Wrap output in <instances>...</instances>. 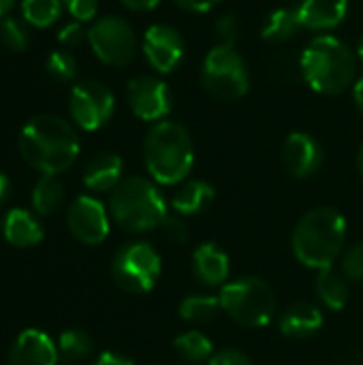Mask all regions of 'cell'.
I'll return each mask as SVG.
<instances>
[{"label": "cell", "instance_id": "obj_1", "mask_svg": "<svg viewBox=\"0 0 363 365\" xmlns=\"http://www.w3.org/2000/svg\"><path fill=\"white\" fill-rule=\"evenodd\" d=\"M19 152L24 160L43 175H58L75 163L79 139L66 120L53 113H43L21 128Z\"/></svg>", "mask_w": 363, "mask_h": 365}, {"label": "cell", "instance_id": "obj_2", "mask_svg": "<svg viewBox=\"0 0 363 365\" xmlns=\"http://www.w3.org/2000/svg\"><path fill=\"white\" fill-rule=\"evenodd\" d=\"M304 81L319 94L336 96L357 81V53L334 34L315 36L300 56Z\"/></svg>", "mask_w": 363, "mask_h": 365}, {"label": "cell", "instance_id": "obj_3", "mask_svg": "<svg viewBox=\"0 0 363 365\" xmlns=\"http://www.w3.org/2000/svg\"><path fill=\"white\" fill-rule=\"evenodd\" d=\"M347 220L334 207H317L304 214L293 231V252L310 269H332L342 252Z\"/></svg>", "mask_w": 363, "mask_h": 365}, {"label": "cell", "instance_id": "obj_4", "mask_svg": "<svg viewBox=\"0 0 363 365\" xmlns=\"http://www.w3.org/2000/svg\"><path fill=\"white\" fill-rule=\"evenodd\" d=\"M143 160L154 182L165 186L184 182L195 163V145L188 130L171 120L156 122L145 135Z\"/></svg>", "mask_w": 363, "mask_h": 365}, {"label": "cell", "instance_id": "obj_5", "mask_svg": "<svg viewBox=\"0 0 363 365\" xmlns=\"http://www.w3.org/2000/svg\"><path fill=\"white\" fill-rule=\"evenodd\" d=\"M113 220L133 233H145L163 225L167 203L154 182L145 178H126L111 190L109 201Z\"/></svg>", "mask_w": 363, "mask_h": 365}, {"label": "cell", "instance_id": "obj_6", "mask_svg": "<svg viewBox=\"0 0 363 365\" xmlns=\"http://www.w3.org/2000/svg\"><path fill=\"white\" fill-rule=\"evenodd\" d=\"M201 86L225 103L244 98L250 90V73L242 53L229 45L212 47L201 64Z\"/></svg>", "mask_w": 363, "mask_h": 365}, {"label": "cell", "instance_id": "obj_7", "mask_svg": "<svg viewBox=\"0 0 363 365\" xmlns=\"http://www.w3.org/2000/svg\"><path fill=\"white\" fill-rule=\"evenodd\" d=\"M223 310L244 327H265L276 312L272 289L259 278H240L220 291Z\"/></svg>", "mask_w": 363, "mask_h": 365}, {"label": "cell", "instance_id": "obj_8", "mask_svg": "<svg viewBox=\"0 0 363 365\" xmlns=\"http://www.w3.org/2000/svg\"><path fill=\"white\" fill-rule=\"evenodd\" d=\"M111 276L126 293H148L160 276V255L145 242L122 246L111 261Z\"/></svg>", "mask_w": 363, "mask_h": 365}, {"label": "cell", "instance_id": "obj_9", "mask_svg": "<svg viewBox=\"0 0 363 365\" xmlns=\"http://www.w3.org/2000/svg\"><path fill=\"white\" fill-rule=\"evenodd\" d=\"M88 43L94 56L109 66H126L137 53V34L133 26L118 15H105L88 30Z\"/></svg>", "mask_w": 363, "mask_h": 365}, {"label": "cell", "instance_id": "obj_10", "mask_svg": "<svg viewBox=\"0 0 363 365\" xmlns=\"http://www.w3.org/2000/svg\"><path fill=\"white\" fill-rule=\"evenodd\" d=\"M113 109H116V96L105 83L86 79L73 86L68 96V111L79 128L83 130L103 128L111 120Z\"/></svg>", "mask_w": 363, "mask_h": 365}, {"label": "cell", "instance_id": "obj_11", "mask_svg": "<svg viewBox=\"0 0 363 365\" xmlns=\"http://www.w3.org/2000/svg\"><path fill=\"white\" fill-rule=\"evenodd\" d=\"M141 51L148 64L156 73L167 75L182 64L186 53V43L178 28L169 24H154L145 30L141 38Z\"/></svg>", "mask_w": 363, "mask_h": 365}, {"label": "cell", "instance_id": "obj_12", "mask_svg": "<svg viewBox=\"0 0 363 365\" xmlns=\"http://www.w3.org/2000/svg\"><path fill=\"white\" fill-rule=\"evenodd\" d=\"M131 111L145 122H163L171 111V90L167 81L154 75H137L126 86Z\"/></svg>", "mask_w": 363, "mask_h": 365}, {"label": "cell", "instance_id": "obj_13", "mask_svg": "<svg viewBox=\"0 0 363 365\" xmlns=\"http://www.w3.org/2000/svg\"><path fill=\"white\" fill-rule=\"evenodd\" d=\"M66 225L73 237L88 246H96L109 235V218L105 205L94 197H77L68 207Z\"/></svg>", "mask_w": 363, "mask_h": 365}, {"label": "cell", "instance_id": "obj_14", "mask_svg": "<svg viewBox=\"0 0 363 365\" xmlns=\"http://www.w3.org/2000/svg\"><path fill=\"white\" fill-rule=\"evenodd\" d=\"M280 158L293 178H310L323 165V148L308 133H291L282 143Z\"/></svg>", "mask_w": 363, "mask_h": 365}, {"label": "cell", "instance_id": "obj_15", "mask_svg": "<svg viewBox=\"0 0 363 365\" xmlns=\"http://www.w3.org/2000/svg\"><path fill=\"white\" fill-rule=\"evenodd\" d=\"M58 359L56 342L41 329H24L9 353V365H56Z\"/></svg>", "mask_w": 363, "mask_h": 365}, {"label": "cell", "instance_id": "obj_16", "mask_svg": "<svg viewBox=\"0 0 363 365\" xmlns=\"http://www.w3.org/2000/svg\"><path fill=\"white\" fill-rule=\"evenodd\" d=\"M351 0H302L297 4V15L302 28L312 32H329L338 28L349 13Z\"/></svg>", "mask_w": 363, "mask_h": 365}, {"label": "cell", "instance_id": "obj_17", "mask_svg": "<svg viewBox=\"0 0 363 365\" xmlns=\"http://www.w3.org/2000/svg\"><path fill=\"white\" fill-rule=\"evenodd\" d=\"M122 158L116 152H98L83 169V184L92 192L113 190L122 182Z\"/></svg>", "mask_w": 363, "mask_h": 365}, {"label": "cell", "instance_id": "obj_18", "mask_svg": "<svg viewBox=\"0 0 363 365\" xmlns=\"http://www.w3.org/2000/svg\"><path fill=\"white\" fill-rule=\"evenodd\" d=\"M323 327V312L308 302H297L280 317V331L287 338H310Z\"/></svg>", "mask_w": 363, "mask_h": 365}, {"label": "cell", "instance_id": "obj_19", "mask_svg": "<svg viewBox=\"0 0 363 365\" xmlns=\"http://www.w3.org/2000/svg\"><path fill=\"white\" fill-rule=\"evenodd\" d=\"M193 272L208 287H220L229 278V257L216 244H201L193 252Z\"/></svg>", "mask_w": 363, "mask_h": 365}, {"label": "cell", "instance_id": "obj_20", "mask_svg": "<svg viewBox=\"0 0 363 365\" xmlns=\"http://www.w3.org/2000/svg\"><path fill=\"white\" fill-rule=\"evenodd\" d=\"M4 240L11 246L17 248H28V246H36L43 240V227L41 222L26 210H11L4 218Z\"/></svg>", "mask_w": 363, "mask_h": 365}, {"label": "cell", "instance_id": "obj_21", "mask_svg": "<svg viewBox=\"0 0 363 365\" xmlns=\"http://www.w3.org/2000/svg\"><path fill=\"white\" fill-rule=\"evenodd\" d=\"M302 30L297 6H280L267 13L261 26V38L270 45H282Z\"/></svg>", "mask_w": 363, "mask_h": 365}, {"label": "cell", "instance_id": "obj_22", "mask_svg": "<svg viewBox=\"0 0 363 365\" xmlns=\"http://www.w3.org/2000/svg\"><path fill=\"white\" fill-rule=\"evenodd\" d=\"M214 186L203 180H188L173 195V210L182 216H197L208 210L214 201Z\"/></svg>", "mask_w": 363, "mask_h": 365}, {"label": "cell", "instance_id": "obj_23", "mask_svg": "<svg viewBox=\"0 0 363 365\" xmlns=\"http://www.w3.org/2000/svg\"><path fill=\"white\" fill-rule=\"evenodd\" d=\"M64 203V186L56 175H43L32 190V207L41 216L56 214Z\"/></svg>", "mask_w": 363, "mask_h": 365}, {"label": "cell", "instance_id": "obj_24", "mask_svg": "<svg viewBox=\"0 0 363 365\" xmlns=\"http://www.w3.org/2000/svg\"><path fill=\"white\" fill-rule=\"evenodd\" d=\"M317 295L327 308L342 310L349 299V289L336 272L323 269L319 272V278H317Z\"/></svg>", "mask_w": 363, "mask_h": 365}, {"label": "cell", "instance_id": "obj_25", "mask_svg": "<svg viewBox=\"0 0 363 365\" xmlns=\"http://www.w3.org/2000/svg\"><path fill=\"white\" fill-rule=\"evenodd\" d=\"M220 310H223L220 297H212V295H188L180 304V317L186 323H208V321H214Z\"/></svg>", "mask_w": 363, "mask_h": 365}, {"label": "cell", "instance_id": "obj_26", "mask_svg": "<svg viewBox=\"0 0 363 365\" xmlns=\"http://www.w3.org/2000/svg\"><path fill=\"white\" fill-rule=\"evenodd\" d=\"M175 353L188 364H201L212 355V340L201 331H186L173 340Z\"/></svg>", "mask_w": 363, "mask_h": 365}, {"label": "cell", "instance_id": "obj_27", "mask_svg": "<svg viewBox=\"0 0 363 365\" xmlns=\"http://www.w3.org/2000/svg\"><path fill=\"white\" fill-rule=\"evenodd\" d=\"M56 346H58V355L62 361L75 364V361L86 359L92 353V338L81 329H66L58 338Z\"/></svg>", "mask_w": 363, "mask_h": 365}, {"label": "cell", "instance_id": "obj_28", "mask_svg": "<svg viewBox=\"0 0 363 365\" xmlns=\"http://www.w3.org/2000/svg\"><path fill=\"white\" fill-rule=\"evenodd\" d=\"M62 0H21V15L34 28H47L58 21Z\"/></svg>", "mask_w": 363, "mask_h": 365}, {"label": "cell", "instance_id": "obj_29", "mask_svg": "<svg viewBox=\"0 0 363 365\" xmlns=\"http://www.w3.org/2000/svg\"><path fill=\"white\" fill-rule=\"evenodd\" d=\"M0 41L11 51H24L30 43L26 26L15 17H2L0 21Z\"/></svg>", "mask_w": 363, "mask_h": 365}, {"label": "cell", "instance_id": "obj_30", "mask_svg": "<svg viewBox=\"0 0 363 365\" xmlns=\"http://www.w3.org/2000/svg\"><path fill=\"white\" fill-rule=\"evenodd\" d=\"M45 66L49 71V75L56 77V79H60V81H71L77 75V60H75V56L68 49H56V51H51Z\"/></svg>", "mask_w": 363, "mask_h": 365}, {"label": "cell", "instance_id": "obj_31", "mask_svg": "<svg viewBox=\"0 0 363 365\" xmlns=\"http://www.w3.org/2000/svg\"><path fill=\"white\" fill-rule=\"evenodd\" d=\"M216 38H218V45H229V47H235L237 41H240V32H242V26H240V19L229 13V15H223L216 19Z\"/></svg>", "mask_w": 363, "mask_h": 365}, {"label": "cell", "instance_id": "obj_32", "mask_svg": "<svg viewBox=\"0 0 363 365\" xmlns=\"http://www.w3.org/2000/svg\"><path fill=\"white\" fill-rule=\"evenodd\" d=\"M342 272L351 280H363V244H355L342 257Z\"/></svg>", "mask_w": 363, "mask_h": 365}, {"label": "cell", "instance_id": "obj_33", "mask_svg": "<svg viewBox=\"0 0 363 365\" xmlns=\"http://www.w3.org/2000/svg\"><path fill=\"white\" fill-rule=\"evenodd\" d=\"M62 4L77 21H90L98 13V0H62Z\"/></svg>", "mask_w": 363, "mask_h": 365}, {"label": "cell", "instance_id": "obj_34", "mask_svg": "<svg viewBox=\"0 0 363 365\" xmlns=\"http://www.w3.org/2000/svg\"><path fill=\"white\" fill-rule=\"evenodd\" d=\"M160 229H163L165 237L169 242H173V244H186V240H188V227H186V222L180 216H169L167 214V218L163 220Z\"/></svg>", "mask_w": 363, "mask_h": 365}, {"label": "cell", "instance_id": "obj_35", "mask_svg": "<svg viewBox=\"0 0 363 365\" xmlns=\"http://www.w3.org/2000/svg\"><path fill=\"white\" fill-rule=\"evenodd\" d=\"M88 38V30L81 28V21H73L62 26V30L58 32V41L66 47H77Z\"/></svg>", "mask_w": 363, "mask_h": 365}, {"label": "cell", "instance_id": "obj_36", "mask_svg": "<svg viewBox=\"0 0 363 365\" xmlns=\"http://www.w3.org/2000/svg\"><path fill=\"white\" fill-rule=\"evenodd\" d=\"M210 365H252V361L242 351L227 349V351H220V353L212 355L210 357Z\"/></svg>", "mask_w": 363, "mask_h": 365}, {"label": "cell", "instance_id": "obj_37", "mask_svg": "<svg viewBox=\"0 0 363 365\" xmlns=\"http://www.w3.org/2000/svg\"><path fill=\"white\" fill-rule=\"evenodd\" d=\"M180 9L190 11V13H208L212 11L220 0H173Z\"/></svg>", "mask_w": 363, "mask_h": 365}, {"label": "cell", "instance_id": "obj_38", "mask_svg": "<svg viewBox=\"0 0 363 365\" xmlns=\"http://www.w3.org/2000/svg\"><path fill=\"white\" fill-rule=\"evenodd\" d=\"M94 365H135V361L131 357H126L124 353L118 351H105L98 355V359L94 361Z\"/></svg>", "mask_w": 363, "mask_h": 365}, {"label": "cell", "instance_id": "obj_39", "mask_svg": "<svg viewBox=\"0 0 363 365\" xmlns=\"http://www.w3.org/2000/svg\"><path fill=\"white\" fill-rule=\"evenodd\" d=\"M128 11H135V13H145V11H152L160 4V0H120Z\"/></svg>", "mask_w": 363, "mask_h": 365}, {"label": "cell", "instance_id": "obj_40", "mask_svg": "<svg viewBox=\"0 0 363 365\" xmlns=\"http://www.w3.org/2000/svg\"><path fill=\"white\" fill-rule=\"evenodd\" d=\"M353 98H355V105L363 115V77H359L353 86Z\"/></svg>", "mask_w": 363, "mask_h": 365}, {"label": "cell", "instance_id": "obj_41", "mask_svg": "<svg viewBox=\"0 0 363 365\" xmlns=\"http://www.w3.org/2000/svg\"><path fill=\"white\" fill-rule=\"evenodd\" d=\"M9 190H11V182H9V178L4 173H0V203L6 199Z\"/></svg>", "mask_w": 363, "mask_h": 365}, {"label": "cell", "instance_id": "obj_42", "mask_svg": "<svg viewBox=\"0 0 363 365\" xmlns=\"http://www.w3.org/2000/svg\"><path fill=\"white\" fill-rule=\"evenodd\" d=\"M15 0H0V17H4L11 9H13Z\"/></svg>", "mask_w": 363, "mask_h": 365}, {"label": "cell", "instance_id": "obj_43", "mask_svg": "<svg viewBox=\"0 0 363 365\" xmlns=\"http://www.w3.org/2000/svg\"><path fill=\"white\" fill-rule=\"evenodd\" d=\"M357 165H359V171L363 173V143L359 145V152H357Z\"/></svg>", "mask_w": 363, "mask_h": 365}, {"label": "cell", "instance_id": "obj_44", "mask_svg": "<svg viewBox=\"0 0 363 365\" xmlns=\"http://www.w3.org/2000/svg\"><path fill=\"white\" fill-rule=\"evenodd\" d=\"M355 53H357V60L363 64V36L362 41H359V45H357V51H355Z\"/></svg>", "mask_w": 363, "mask_h": 365}]
</instances>
